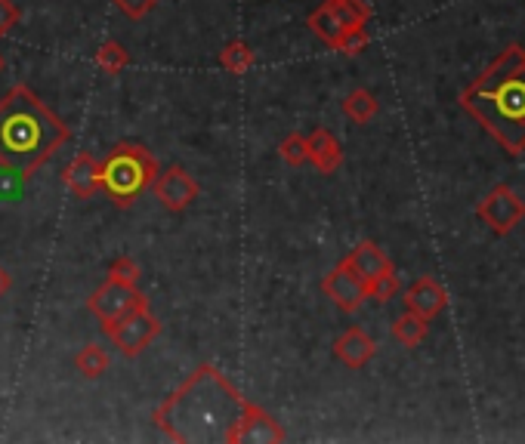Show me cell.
Listing matches in <instances>:
<instances>
[{"mask_svg": "<svg viewBox=\"0 0 525 444\" xmlns=\"http://www.w3.org/2000/svg\"><path fill=\"white\" fill-rule=\"evenodd\" d=\"M343 111H346V118H353V121L365 124V121H371V118H374L377 102H374V96H371V93L356 90V93H349V96H346Z\"/></svg>", "mask_w": 525, "mask_h": 444, "instance_id": "obj_18", "label": "cell"}, {"mask_svg": "<svg viewBox=\"0 0 525 444\" xmlns=\"http://www.w3.org/2000/svg\"><path fill=\"white\" fill-rule=\"evenodd\" d=\"M278 155H282V161L291 167H303L306 164V136L288 133L282 142H278Z\"/></svg>", "mask_w": 525, "mask_h": 444, "instance_id": "obj_19", "label": "cell"}, {"mask_svg": "<svg viewBox=\"0 0 525 444\" xmlns=\"http://www.w3.org/2000/svg\"><path fill=\"white\" fill-rule=\"evenodd\" d=\"M257 62V53L248 41H229L223 50H220V65L229 71V74H244L251 71Z\"/></svg>", "mask_w": 525, "mask_h": 444, "instance_id": "obj_15", "label": "cell"}, {"mask_svg": "<svg viewBox=\"0 0 525 444\" xmlns=\"http://www.w3.org/2000/svg\"><path fill=\"white\" fill-rule=\"evenodd\" d=\"M62 182L68 185V192H72L75 198H81V201L93 198L99 192V161L90 152L75 155L62 170Z\"/></svg>", "mask_w": 525, "mask_h": 444, "instance_id": "obj_11", "label": "cell"}, {"mask_svg": "<svg viewBox=\"0 0 525 444\" xmlns=\"http://www.w3.org/2000/svg\"><path fill=\"white\" fill-rule=\"evenodd\" d=\"M365 19H368V7H362L359 0H325L322 7H315L309 13L306 25L319 41H325L328 47H337L343 31L353 25H365Z\"/></svg>", "mask_w": 525, "mask_h": 444, "instance_id": "obj_6", "label": "cell"}, {"mask_svg": "<svg viewBox=\"0 0 525 444\" xmlns=\"http://www.w3.org/2000/svg\"><path fill=\"white\" fill-rule=\"evenodd\" d=\"M109 278H115V281H121V284H127V287H139V278H143V272H139L136 259L118 256L115 263L109 266Z\"/></svg>", "mask_w": 525, "mask_h": 444, "instance_id": "obj_20", "label": "cell"}, {"mask_svg": "<svg viewBox=\"0 0 525 444\" xmlns=\"http://www.w3.org/2000/svg\"><path fill=\"white\" fill-rule=\"evenodd\" d=\"M68 139H72V127L53 115L25 84H16L0 99V170L28 179Z\"/></svg>", "mask_w": 525, "mask_h": 444, "instance_id": "obj_2", "label": "cell"}, {"mask_svg": "<svg viewBox=\"0 0 525 444\" xmlns=\"http://www.w3.org/2000/svg\"><path fill=\"white\" fill-rule=\"evenodd\" d=\"M130 65V53L118 41H102L96 50V68L105 74H121Z\"/></svg>", "mask_w": 525, "mask_h": 444, "instance_id": "obj_17", "label": "cell"}, {"mask_svg": "<svg viewBox=\"0 0 525 444\" xmlns=\"http://www.w3.org/2000/svg\"><path fill=\"white\" fill-rule=\"evenodd\" d=\"M75 367L87 380H99L105 370H109V352H105L102 346H96V343H90L75 355Z\"/></svg>", "mask_w": 525, "mask_h": 444, "instance_id": "obj_16", "label": "cell"}, {"mask_svg": "<svg viewBox=\"0 0 525 444\" xmlns=\"http://www.w3.org/2000/svg\"><path fill=\"white\" fill-rule=\"evenodd\" d=\"M482 118L492 121L495 130L507 139L525 130V74L498 78L482 93Z\"/></svg>", "mask_w": 525, "mask_h": 444, "instance_id": "obj_4", "label": "cell"}, {"mask_svg": "<svg viewBox=\"0 0 525 444\" xmlns=\"http://www.w3.org/2000/svg\"><path fill=\"white\" fill-rule=\"evenodd\" d=\"M102 330H105V337L115 343V349L124 358H139L152 346V340L161 337L164 324L152 315L149 303H139L133 312H127L124 318H118L115 324L102 327Z\"/></svg>", "mask_w": 525, "mask_h": 444, "instance_id": "obj_5", "label": "cell"}, {"mask_svg": "<svg viewBox=\"0 0 525 444\" xmlns=\"http://www.w3.org/2000/svg\"><path fill=\"white\" fill-rule=\"evenodd\" d=\"M306 161L315 164V170L319 173H334L343 161V148L340 142L334 139V133L322 130V127H315L309 136H306Z\"/></svg>", "mask_w": 525, "mask_h": 444, "instance_id": "obj_12", "label": "cell"}, {"mask_svg": "<svg viewBox=\"0 0 525 444\" xmlns=\"http://www.w3.org/2000/svg\"><path fill=\"white\" fill-rule=\"evenodd\" d=\"M396 337H402L405 343H414L420 337V324L414 318H402L396 321Z\"/></svg>", "mask_w": 525, "mask_h": 444, "instance_id": "obj_23", "label": "cell"}, {"mask_svg": "<svg viewBox=\"0 0 525 444\" xmlns=\"http://www.w3.org/2000/svg\"><path fill=\"white\" fill-rule=\"evenodd\" d=\"M0 71H4V56H0Z\"/></svg>", "mask_w": 525, "mask_h": 444, "instance_id": "obj_25", "label": "cell"}, {"mask_svg": "<svg viewBox=\"0 0 525 444\" xmlns=\"http://www.w3.org/2000/svg\"><path fill=\"white\" fill-rule=\"evenodd\" d=\"M248 411L251 401L214 364H201L177 392L155 407L152 423L180 444H232Z\"/></svg>", "mask_w": 525, "mask_h": 444, "instance_id": "obj_1", "label": "cell"}, {"mask_svg": "<svg viewBox=\"0 0 525 444\" xmlns=\"http://www.w3.org/2000/svg\"><path fill=\"white\" fill-rule=\"evenodd\" d=\"M334 355L346 364V367H362L371 355H374V343L365 337L359 327L346 330L343 337L334 343Z\"/></svg>", "mask_w": 525, "mask_h": 444, "instance_id": "obj_14", "label": "cell"}, {"mask_svg": "<svg viewBox=\"0 0 525 444\" xmlns=\"http://www.w3.org/2000/svg\"><path fill=\"white\" fill-rule=\"evenodd\" d=\"M322 290L328 293V300H334L343 312H356L365 303V296H368V284L343 263L334 272L325 275Z\"/></svg>", "mask_w": 525, "mask_h": 444, "instance_id": "obj_9", "label": "cell"}, {"mask_svg": "<svg viewBox=\"0 0 525 444\" xmlns=\"http://www.w3.org/2000/svg\"><path fill=\"white\" fill-rule=\"evenodd\" d=\"M155 176L158 161L139 142H121L99 161V189L112 198L115 207H130L139 195L152 189Z\"/></svg>", "mask_w": 525, "mask_h": 444, "instance_id": "obj_3", "label": "cell"}, {"mask_svg": "<svg viewBox=\"0 0 525 444\" xmlns=\"http://www.w3.org/2000/svg\"><path fill=\"white\" fill-rule=\"evenodd\" d=\"M112 4L118 7V13H124L127 19H133V22H139V19H146L161 0H112Z\"/></svg>", "mask_w": 525, "mask_h": 444, "instance_id": "obj_21", "label": "cell"}, {"mask_svg": "<svg viewBox=\"0 0 525 444\" xmlns=\"http://www.w3.org/2000/svg\"><path fill=\"white\" fill-rule=\"evenodd\" d=\"M343 266H349L353 269L365 284H371L374 278H380V275H387V272H393V266H390V259L383 256L374 244H359L353 253H349L346 259H343Z\"/></svg>", "mask_w": 525, "mask_h": 444, "instance_id": "obj_13", "label": "cell"}, {"mask_svg": "<svg viewBox=\"0 0 525 444\" xmlns=\"http://www.w3.org/2000/svg\"><path fill=\"white\" fill-rule=\"evenodd\" d=\"M139 303H149V296L139 290V287H127L115 278H105L93 293H90V300H87V309L90 315L102 324V327H109L115 324L118 318H124L127 312H133Z\"/></svg>", "mask_w": 525, "mask_h": 444, "instance_id": "obj_7", "label": "cell"}, {"mask_svg": "<svg viewBox=\"0 0 525 444\" xmlns=\"http://www.w3.org/2000/svg\"><path fill=\"white\" fill-rule=\"evenodd\" d=\"M10 287H13V275L4 266H0V300H4V296L10 293Z\"/></svg>", "mask_w": 525, "mask_h": 444, "instance_id": "obj_24", "label": "cell"}, {"mask_svg": "<svg viewBox=\"0 0 525 444\" xmlns=\"http://www.w3.org/2000/svg\"><path fill=\"white\" fill-rule=\"evenodd\" d=\"M288 432L282 429V423H275V417H269L263 407L251 404V411L244 414V420L235 429L232 444H275V441H285Z\"/></svg>", "mask_w": 525, "mask_h": 444, "instance_id": "obj_10", "label": "cell"}, {"mask_svg": "<svg viewBox=\"0 0 525 444\" xmlns=\"http://www.w3.org/2000/svg\"><path fill=\"white\" fill-rule=\"evenodd\" d=\"M22 13L13 0H0V37H7L16 25H19Z\"/></svg>", "mask_w": 525, "mask_h": 444, "instance_id": "obj_22", "label": "cell"}, {"mask_svg": "<svg viewBox=\"0 0 525 444\" xmlns=\"http://www.w3.org/2000/svg\"><path fill=\"white\" fill-rule=\"evenodd\" d=\"M152 192L161 201V207L170 210V213L189 210L198 201V195H201L198 182L189 176V170L186 167H177V164H170L167 170H158V176L152 182Z\"/></svg>", "mask_w": 525, "mask_h": 444, "instance_id": "obj_8", "label": "cell"}]
</instances>
